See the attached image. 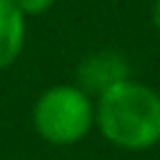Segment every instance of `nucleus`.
I'll list each match as a JSON object with an SVG mask.
<instances>
[{"label": "nucleus", "mask_w": 160, "mask_h": 160, "mask_svg": "<svg viewBox=\"0 0 160 160\" xmlns=\"http://www.w3.org/2000/svg\"><path fill=\"white\" fill-rule=\"evenodd\" d=\"M95 128L115 148L140 152L160 142V92L125 78L98 95Z\"/></svg>", "instance_id": "nucleus-1"}, {"label": "nucleus", "mask_w": 160, "mask_h": 160, "mask_svg": "<svg viewBox=\"0 0 160 160\" xmlns=\"http://www.w3.org/2000/svg\"><path fill=\"white\" fill-rule=\"evenodd\" d=\"M150 18H152V25H155V30H158V35H160V0H155V2H152Z\"/></svg>", "instance_id": "nucleus-6"}, {"label": "nucleus", "mask_w": 160, "mask_h": 160, "mask_svg": "<svg viewBox=\"0 0 160 160\" xmlns=\"http://www.w3.org/2000/svg\"><path fill=\"white\" fill-rule=\"evenodd\" d=\"M125 78H130L128 62L118 52H110V50L88 55L78 68V88H82L90 98L92 95L98 98L100 92H105L108 88H112L115 82Z\"/></svg>", "instance_id": "nucleus-3"}, {"label": "nucleus", "mask_w": 160, "mask_h": 160, "mask_svg": "<svg viewBox=\"0 0 160 160\" xmlns=\"http://www.w3.org/2000/svg\"><path fill=\"white\" fill-rule=\"evenodd\" d=\"M25 15L12 0H0V70L10 68L25 48Z\"/></svg>", "instance_id": "nucleus-4"}, {"label": "nucleus", "mask_w": 160, "mask_h": 160, "mask_svg": "<svg viewBox=\"0 0 160 160\" xmlns=\"http://www.w3.org/2000/svg\"><path fill=\"white\" fill-rule=\"evenodd\" d=\"M12 2L20 8L25 18H40L55 5V0H12Z\"/></svg>", "instance_id": "nucleus-5"}, {"label": "nucleus", "mask_w": 160, "mask_h": 160, "mask_svg": "<svg viewBox=\"0 0 160 160\" xmlns=\"http://www.w3.org/2000/svg\"><path fill=\"white\" fill-rule=\"evenodd\" d=\"M35 132L50 145H75L95 128V102L78 85L42 90L30 112Z\"/></svg>", "instance_id": "nucleus-2"}]
</instances>
